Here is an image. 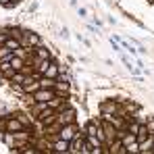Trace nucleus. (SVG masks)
I'll use <instances>...</instances> for the list:
<instances>
[{
    "label": "nucleus",
    "instance_id": "f257e3e1",
    "mask_svg": "<svg viewBox=\"0 0 154 154\" xmlns=\"http://www.w3.org/2000/svg\"><path fill=\"white\" fill-rule=\"evenodd\" d=\"M58 112V121H56V125L60 127V125H67V123H75V117L77 112L73 110V108H60V110H56Z\"/></svg>",
    "mask_w": 154,
    "mask_h": 154
},
{
    "label": "nucleus",
    "instance_id": "f03ea898",
    "mask_svg": "<svg viewBox=\"0 0 154 154\" xmlns=\"http://www.w3.org/2000/svg\"><path fill=\"white\" fill-rule=\"evenodd\" d=\"M75 135H79V127H77V123H67V125H60V131H58V137H63V140H73Z\"/></svg>",
    "mask_w": 154,
    "mask_h": 154
},
{
    "label": "nucleus",
    "instance_id": "7ed1b4c3",
    "mask_svg": "<svg viewBox=\"0 0 154 154\" xmlns=\"http://www.w3.org/2000/svg\"><path fill=\"white\" fill-rule=\"evenodd\" d=\"M31 96H33L35 102H48L50 98L56 96V92H54V88H40V90H35Z\"/></svg>",
    "mask_w": 154,
    "mask_h": 154
},
{
    "label": "nucleus",
    "instance_id": "20e7f679",
    "mask_svg": "<svg viewBox=\"0 0 154 154\" xmlns=\"http://www.w3.org/2000/svg\"><path fill=\"white\" fill-rule=\"evenodd\" d=\"M69 146H71V142L69 140H63V137L52 140V144H50L52 152H69Z\"/></svg>",
    "mask_w": 154,
    "mask_h": 154
},
{
    "label": "nucleus",
    "instance_id": "39448f33",
    "mask_svg": "<svg viewBox=\"0 0 154 154\" xmlns=\"http://www.w3.org/2000/svg\"><path fill=\"white\" fill-rule=\"evenodd\" d=\"M69 90H71V85H69V81H67V79H60V77H58V79L54 81V92H56L58 96H67V94H69Z\"/></svg>",
    "mask_w": 154,
    "mask_h": 154
},
{
    "label": "nucleus",
    "instance_id": "423d86ee",
    "mask_svg": "<svg viewBox=\"0 0 154 154\" xmlns=\"http://www.w3.org/2000/svg\"><path fill=\"white\" fill-rule=\"evenodd\" d=\"M21 129H25V125L17 117H6V131L15 133V131H21Z\"/></svg>",
    "mask_w": 154,
    "mask_h": 154
},
{
    "label": "nucleus",
    "instance_id": "0eeeda50",
    "mask_svg": "<svg viewBox=\"0 0 154 154\" xmlns=\"http://www.w3.org/2000/svg\"><path fill=\"white\" fill-rule=\"evenodd\" d=\"M83 144H85V137H81V135H75L73 140H71V146H69V152H83Z\"/></svg>",
    "mask_w": 154,
    "mask_h": 154
},
{
    "label": "nucleus",
    "instance_id": "6e6552de",
    "mask_svg": "<svg viewBox=\"0 0 154 154\" xmlns=\"http://www.w3.org/2000/svg\"><path fill=\"white\" fill-rule=\"evenodd\" d=\"M44 75L50 77V79H58V75H60V65H56L54 60H50V65H48L46 71H44Z\"/></svg>",
    "mask_w": 154,
    "mask_h": 154
},
{
    "label": "nucleus",
    "instance_id": "1a4fd4ad",
    "mask_svg": "<svg viewBox=\"0 0 154 154\" xmlns=\"http://www.w3.org/2000/svg\"><path fill=\"white\" fill-rule=\"evenodd\" d=\"M140 144V152H152V144H154V135H146L142 142H137Z\"/></svg>",
    "mask_w": 154,
    "mask_h": 154
},
{
    "label": "nucleus",
    "instance_id": "9d476101",
    "mask_svg": "<svg viewBox=\"0 0 154 154\" xmlns=\"http://www.w3.org/2000/svg\"><path fill=\"white\" fill-rule=\"evenodd\" d=\"M33 52H35V58H40V60H50V50L46 48V46H35L33 48Z\"/></svg>",
    "mask_w": 154,
    "mask_h": 154
},
{
    "label": "nucleus",
    "instance_id": "9b49d317",
    "mask_svg": "<svg viewBox=\"0 0 154 154\" xmlns=\"http://www.w3.org/2000/svg\"><path fill=\"white\" fill-rule=\"evenodd\" d=\"M4 46H6V48H8V50H17V48H21V42H19V40H17V38H11V35H8V38H6V42H4Z\"/></svg>",
    "mask_w": 154,
    "mask_h": 154
},
{
    "label": "nucleus",
    "instance_id": "f8f14e48",
    "mask_svg": "<svg viewBox=\"0 0 154 154\" xmlns=\"http://www.w3.org/2000/svg\"><path fill=\"white\" fill-rule=\"evenodd\" d=\"M15 56V52L13 50H8L6 46H0V63H4V60H11Z\"/></svg>",
    "mask_w": 154,
    "mask_h": 154
},
{
    "label": "nucleus",
    "instance_id": "ddd939ff",
    "mask_svg": "<svg viewBox=\"0 0 154 154\" xmlns=\"http://www.w3.org/2000/svg\"><path fill=\"white\" fill-rule=\"evenodd\" d=\"M13 117H17V119H19L25 127H29V125H31V117H29L27 112H13Z\"/></svg>",
    "mask_w": 154,
    "mask_h": 154
},
{
    "label": "nucleus",
    "instance_id": "4468645a",
    "mask_svg": "<svg viewBox=\"0 0 154 154\" xmlns=\"http://www.w3.org/2000/svg\"><path fill=\"white\" fill-rule=\"evenodd\" d=\"M11 67H13L15 71H21V69L25 67V63H23V58H19V56H13V58H11Z\"/></svg>",
    "mask_w": 154,
    "mask_h": 154
},
{
    "label": "nucleus",
    "instance_id": "2eb2a0df",
    "mask_svg": "<svg viewBox=\"0 0 154 154\" xmlns=\"http://www.w3.org/2000/svg\"><path fill=\"white\" fill-rule=\"evenodd\" d=\"M6 33H8L11 38H17L19 42H23V31H21V29H17V27H15V29H11V31H6Z\"/></svg>",
    "mask_w": 154,
    "mask_h": 154
},
{
    "label": "nucleus",
    "instance_id": "dca6fc26",
    "mask_svg": "<svg viewBox=\"0 0 154 154\" xmlns=\"http://www.w3.org/2000/svg\"><path fill=\"white\" fill-rule=\"evenodd\" d=\"M125 152H140V144H137V142H133V144L125 146Z\"/></svg>",
    "mask_w": 154,
    "mask_h": 154
},
{
    "label": "nucleus",
    "instance_id": "f3484780",
    "mask_svg": "<svg viewBox=\"0 0 154 154\" xmlns=\"http://www.w3.org/2000/svg\"><path fill=\"white\" fill-rule=\"evenodd\" d=\"M6 38H8V33H6V31H0V46H4Z\"/></svg>",
    "mask_w": 154,
    "mask_h": 154
},
{
    "label": "nucleus",
    "instance_id": "a211bd4d",
    "mask_svg": "<svg viewBox=\"0 0 154 154\" xmlns=\"http://www.w3.org/2000/svg\"><path fill=\"white\" fill-rule=\"evenodd\" d=\"M6 131V119H0V133Z\"/></svg>",
    "mask_w": 154,
    "mask_h": 154
},
{
    "label": "nucleus",
    "instance_id": "6ab92c4d",
    "mask_svg": "<svg viewBox=\"0 0 154 154\" xmlns=\"http://www.w3.org/2000/svg\"><path fill=\"white\" fill-rule=\"evenodd\" d=\"M148 2H152V4H154V0H148Z\"/></svg>",
    "mask_w": 154,
    "mask_h": 154
},
{
    "label": "nucleus",
    "instance_id": "aec40b11",
    "mask_svg": "<svg viewBox=\"0 0 154 154\" xmlns=\"http://www.w3.org/2000/svg\"><path fill=\"white\" fill-rule=\"evenodd\" d=\"M152 152H154V144H152Z\"/></svg>",
    "mask_w": 154,
    "mask_h": 154
},
{
    "label": "nucleus",
    "instance_id": "412c9836",
    "mask_svg": "<svg viewBox=\"0 0 154 154\" xmlns=\"http://www.w3.org/2000/svg\"><path fill=\"white\" fill-rule=\"evenodd\" d=\"M15 2H21V0H15Z\"/></svg>",
    "mask_w": 154,
    "mask_h": 154
},
{
    "label": "nucleus",
    "instance_id": "4be33fe9",
    "mask_svg": "<svg viewBox=\"0 0 154 154\" xmlns=\"http://www.w3.org/2000/svg\"><path fill=\"white\" fill-rule=\"evenodd\" d=\"M0 77H2V75H0Z\"/></svg>",
    "mask_w": 154,
    "mask_h": 154
}]
</instances>
